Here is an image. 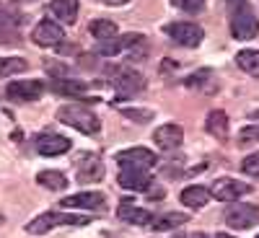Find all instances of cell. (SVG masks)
<instances>
[{"mask_svg": "<svg viewBox=\"0 0 259 238\" xmlns=\"http://www.w3.org/2000/svg\"><path fill=\"white\" fill-rule=\"evenodd\" d=\"M57 122L78 129V132H83V135H96L99 127H101L99 117L83 104H62L57 109Z\"/></svg>", "mask_w": 259, "mask_h": 238, "instance_id": "obj_1", "label": "cell"}, {"mask_svg": "<svg viewBox=\"0 0 259 238\" xmlns=\"http://www.w3.org/2000/svg\"><path fill=\"white\" fill-rule=\"evenodd\" d=\"M60 225H89V218L73 215V212H45V215H36V218L26 225V233L45 235L47 230L60 228Z\"/></svg>", "mask_w": 259, "mask_h": 238, "instance_id": "obj_2", "label": "cell"}, {"mask_svg": "<svg viewBox=\"0 0 259 238\" xmlns=\"http://www.w3.org/2000/svg\"><path fill=\"white\" fill-rule=\"evenodd\" d=\"M231 34L233 39L239 41H249L259 34V18L254 16V11L246 6V0L239 6H233V13H231Z\"/></svg>", "mask_w": 259, "mask_h": 238, "instance_id": "obj_3", "label": "cell"}, {"mask_svg": "<svg viewBox=\"0 0 259 238\" xmlns=\"http://www.w3.org/2000/svg\"><path fill=\"white\" fill-rule=\"evenodd\" d=\"M21 41V11L13 0H0V44Z\"/></svg>", "mask_w": 259, "mask_h": 238, "instance_id": "obj_4", "label": "cell"}, {"mask_svg": "<svg viewBox=\"0 0 259 238\" xmlns=\"http://www.w3.org/2000/svg\"><path fill=\"white\" fill-rule=\"evenodd\" d=\"M163 31L171 36V41H177L182 47H200L205 36L202 26L192 24V21H174V24H166Z\"/></svg>", "mask_w": 259, "mask_h": 238, "instance_id": "obj_5", "label": "cell"}, {"mask_svg": "<svg viewBox=\"0 0 259 238\" xmlns=\"http://www.w3.org/2000/svg\"><path fill=\"white\" fill-rule=\"evenodd\" d=\"M226 223L236 230H246L254 223H259V207L249 205V202H233L226 210Z\"/></svg>", "mask_w": 259, "mask_h": 238, "instance_id": "obj_6", "label": "cell"}, {"mask_svg": "<svg viewBox=\"0 0 259 238\" xmlns=\"http://www.w3.org/2000/svg\"><path fill=\"white\" fill-rule=\"evenodd\" d=\"M156 156L148 148H127L122 153H117V166L119 168H135V171H150L156 166Z\"/></svg>", "mask_w": 259, "mask_h": 238, "instance_id": "obj_7", "label": "cell"}, {"mask_svg": "<svg viewBox=\"0 0 259 238\" xmlns=\"http://www.w3.org/2000/svg\"><path fill=\"white\" fill-rule=\"evenodd\" d=\"M62 39H65V31L52 18H41L31 31V41L39 47H57V44H62Z\"/></svg>", "mask_w": 259, "mask_h": 238, "instance_id": "obj_8", "label": "cell"}, {"mask_svg": "<svg viewBox=\"0 0 259 238\" xmlns=\"http://www.w3.org/2000/svg\"><path fill=\"white\" fill-rule=\"evenodd\" d=\"M112 85H114V91H117L119 96H133V93H140V91L145 88V80H143V75H140L138 70H133V68H119V70H114V75H112Z\"/></svg>", "mask_w": 259, "mask_h": 238, "instance_id": "obj_9", "label": "cell"}, {"mask_svg": "<svg viewBox=\"0 0 259 238\" xmlns=\"http://www.w3.org/2000/svg\"><path fill=\"white\" fill-rule=\"evenodd\" d=\"M65 210H91V212H101L106 207V200L101 192H78L70 194V197L62 200Z\"/></svg>", "mask_w": 259, "mask_h": 238, "instance_id": "obj_10", "label": "cell"}, {"mask_svg": "<svg viewBox=\"0 0 259 238\" xmlns=\"http://www.w3.org/2000/svg\"><path fill=\"white\" fill-rule=\"evenodd\" d=\"M45 93V83L41 80H13L8 83L6 96L11 101H36Z\"/></svg>", "mask_w": 259, "mask_h": 238, "instance_id": "obj_11", "label": "cell"}, {"mask_svg": "<svg viewBox=\"0 0 259 238\" xmlns=\"http://www.w3.org/2000/svg\"><path fill=\"white\" fill-rule=\"evenodd\" d=\"M251 186L244 184V181H236V179H218L212 184L210 194L215 200H221V202H236L239 197H244V194H249Z\"/></svg>", "mask_w": 259, "mask_h": 238, "instance_id": "obj_12", "label": "cell"}, {"mask_svg": "<svg viewBox=\"0 0 259 238\" xmlns=\"http://www.w3.org/2000/svg\"><path fill=\"white\" fill-rule=\"evenodd\" d=\"M75 174L80 184H94L104 179V163L96 156H80L75 161Z\"/></svg>", "mask_w": 259, "mask_h": 238, "instance_id": "obj_13", "label": "cell"}, {"mask_svg": "<svg viewBox=\"0 0 259 238\" xmlns=\"http://www.w3.org/2000/svg\"><path fill=\"white\" fill-rule=\"evenodd\" d=\"M182 140H184V129L179 124H174V122L161 124L156 132H153V142L161 150H177L182 145Z\"/></svg>", "mask_w": 259, "mask_h": 238, "instance_id": "obj_14", "label": "cell"}, {"mask_svg": "<svg viewBox=\"0 0 259 238\" xmlns=\"http://www.w3.org/2000/svg\"><path fill=\"white\" fill-rule=\"evenodd\" d=\"M36 150H39V156H62V153H68L70 150V140L68 137H62V135H52V132H41L36 140H34Z\"/></svg>", "mask_w": 259, "mask_h": 238, "instance_id": "obj_15", "label": "cell"}, {"mask_svg": "<svg viewBox=\"0 0 259 238\" xmlns=\"http://www.w3.org/2000/svg\"><path fill=\"white\" fill-rule=\"evenodd\" d=\"M119 186L127 192H148L150 189V171H135V168H119L117 176Z\"/></svg>", "mask_w": 259, "mask_h": 238, "instance_id": "obj_16", "label": "cell"}, {"mask_svg": "<svg viewBox=\"0 0 259 238\" xmlns=\"http://www.w3.org/2000/svg\"><path fill=\"white\" fill-rule=\"evenodd\" d=\"M117 218L124 223H133V225H150L153 223V212L133 205V200H122L117 207Z\"/></svg>", "mask_w": 259, "mask_h": 238, "instance_id": "obj_17", "label": "cell"}, {"mask_svg": "<svg viewBox=\"0 0 259 238\" xmlns=\"http://www.w3.org/2000/svg\"><path fill=\"white\" fill-rule=\"evenodd\" d=\"M122 52H127V60L143 62L148 57V41L143 34H124L122 36Z\"/></svg>", "mask_w": 259, "mask_h": 238, "instance_id": "obj_18", "label": "cell"}, {"mask_svg": "<svg viewBox=\"0 0 259 238\" xmlns=\"http://www.w3.org/2000/svg\"><path fill=\"white\" fill-rule=\"evenodd\" d=\"M50 11L62 24H75L78 21V0H52Z\"/></svg>", "mask_w": 259, "mask_h": 238, "instance_id": "obj_19", "label": "cell"}, {"mask_svg": "<svg viewBox=\"0 0 259 238\" xmlns=\"http://www.w3.org/2000/svg\"><path fill=\"white\" fill-rule=\"evenodd\" d=\"M205 129H207L212 137L226 140V137H228V117H226V112L212 109V112L207 114V119H205Z\"/></svg>", "mask_w": 259, "mask_h": 238, "instance_id": "obj_20", "label": "cell"}, {"mask_svg": "<svg viewBox=\"0 0 259 238\" xmlns=\"http://www.w3.org/2000/svg\"><path fill=\"white\" fill-rule=\"evenodd\" d=\"M210 189H205V186H187L184 192H182V202L189 207V210H200V207H205L207 202H210Z\"/></svg>", "mask_w": 259, "mask_h": 238, "instance_id": "obj_21", "label": "cell"}, {"mask_svg": "<svg viewBox=\"0 0 259 238\" xmlns=\"http://www.w3.org/2000/svg\"><path fill=\"white\" fill-rule=\"evenodd\" d=\"M36 181L45 189H52V192H62L65 186H68V176H65L62 171H39Z\"/></svg>", "mask_w": 259, "mask_h": 238, "instance_id": "obj_22", "label": "cell"}, {"mask_svg": "<svg viewBox=\"0 0 259 238\" xmlns=\"http://www.w3.org/2000/svg\"><path fill=\"white\" fill-rule=\"evenodd\" d=\"M236 65H239L244 73L259 78V50H241L236 55Z\"/></svg>", "mask_w": 259, "mask_h": 238, "instance_id": "obj_23", "label": "cell"}, {"mask_svg": "<svg viewBox=\"0 0 259 238\" xmlns=\"http://www.w3.org/2000/svg\"><path fill=\"white\" fill-rule=\"evenodd\" d=\"M91 34L96 36V41H106V39H114L119 34L117 24L109 18H96L94 24H91Z\"/></svg>", "mask_w": 259, "mask_h": 238, "instance_id": "obj_24", "label": "cell"}, {"mask_svg": "<svg viewBox=\"0 0 259 238\" xmlns=\"http://www.w3.org/2000/svg\"><path fill=\"white\" fill-rule=\"evenodd\" d=\"M24 70H29V62L24 57H0V78H11Z\"/></svg>", "mask_w": 259, "mask_h": 238, "instance_id": "obj_25", "label": "cell"}, {"mask_svg": "<svg viewBox=\"0 0 259 238\" xmlns=\"http://www.w3.org/2000/svg\"><path fill=\"white\" fill-rule=\"evenodd\" d=\"M52 91H57V93H70V96H80V93H85V83L70 80V78H55V80H52Z\"/></svg>", "mask_w": 259, "mask_h": 238, "instance_id": "obj_26", "label": "cell"}, {"mask_svg": "<svg viewBox=\"0 0 259 238\" xmlns=\"http://www.w3.org/2000/svg\"><path fill=\"white\" fill-rule=\"evenodd\" d=\"M182 223H187V215L182 212H168V215H161V218H153V230H174L179 228Z\"/></svg>", "mask_w": 259, "mask_h": 238, "instance_id": "obj_27", "label": "cell"}, {"mask_svg": "<svg viewBox=\"0 0 259 238\" xmlns=\"http://www.w3.org/2000/svg\"><path fill=\"white\" fill-rule=\"evenodd\" d=\"M171 6H177L179 11H187V13H197L205 6V0H171Z\"/></svg>", "mask_w": 259, "mask_h": 238, "instance_id": "obj_28", "label": "cell"}, {"mask_svg": "<svg viewBox=\"0 0 259 238\" xmlns=\"http://www.w3.org/2000/svg\"><path fill=\"white\" fill-rule=\"evenodd\" d=\"M241 168H244V174H249V176H259V153L246 156L244 163H241Z\"/></svg>", "mask_w": 259, "mask_h": 238, "instance_id": "obj_29", "label": "cell"}, {"mask_svg": "<svg viewBox=\"0 0 259 238\" xmlns=\"http://www.w3.org/2000/svg\"><path fill=\"white\" fill-rule=\"evenodd\" d=\"M124 117L130 119H135V122H148V119H153V112L150 109H122Z\"/></svg>", "mask_w": 259, "mask_h": 238, "instance_id": "obj_30", "label": "cell"}, {"mask_svg": "<svg viewBox=\"0 0 259 238\" xmlns=\"http://www.w3.org/2000/svg\"><path fill=\"white\" fill-rule=\"evenodd\" d=\"M239 140H241V142H259V124L244 127L241 132H239Z\"/></svg>", "mask_w": 259, "mask_h": 238, "instance_id": "obj_31", "label": "cell"}, {"mask_svg": "<svg viewBox=\"0 0 259 238\" xmlns=\"http://www.w3.org/2000/svg\"><path fill=\"white\" fill-rule=\"evenodd\" d=\"M101 3H104V6H127L130 0H101Z\"/></svg>", "mask_w": 259, "mask_h": 238, "instance_id": "obj_32", "label": "cell"}, {"mask_svg": "<svg viewBox=\"0 0 259 238\" xmlns=\"http://www.w3.org/2000/svg\"><path fill=\"white\" fill-rule=\"evenodd\" d=\"M189 238H210V235H207V233H192Z\"/></svg>", "mask_w": 259, "mask_h": 238, "instance_id": "obj_33", "label": "cell"}, {"mask_svg": "<svg viewBox=\"0 0 259 238\" xmlns=\"http://www.w3.org/2000/svg\"><path fill=\"white\" fill-rule=\"evenodd\" d=\"M251 119H254V122H259V109H256V112H251Z\"/></svg>", "mask_w": 259, "mask_h": 238, "instance_id": "obj_34", "label": "cell"}, {"mask_svg": "<svg viewBox=\"0 0 259 238\" xmlns=\"http://www.w3.org/2000/svg\"><path fill=\"white\" fill-rule=\"evenodd\" d=\"M13 3H36V0H13Z\"/></svg>", "mask_w": 259, "mask_h": 238, "instance_id": "obj_35", "label": "cell"}, {"mask_svg": "<svg viewBox=\"0 0 259 238\" xmlns=\"http://www.w3.org/2000/svg\"><path fill=\"white\" fill-rule=\"evenodd\" d=\"M228 3H233V6H239V3H244V0H228Z\"/></svg>", "mask_w": 259, "mask_h": 238, "instance_id": "obj_36", "label": "cell"}, {"mask_svg": "<svg viewBox=\"0 0 259 238\" xmlns=\"http://www.w3.org/2000/svg\"><path fill=\"white\" fill-rule=\"evenodd\" d=\"M215 238H231V235H226V233H218V235H215Z\"/></svg>", "mask_w": 259, "mask_h": 238, "instance_id": "obj_37", "label": "cell"}, {"mask_svg": "<svg viewBox=\"0 0 259 238\" xmlns=\"http://www.w3.org/2000/svg\"><path fill=\"white\" fill-rule=\"evenodd\" d=\"M0 223H3V218H0Z\"/></svg>", "mask_w": 259, "mask_h": 238, "instance_id": "obj_38", "label": "cell"}, {"mask_svg": "<svg viewBox=\"0 0 259 238\" xmlns=\"http://www.w3.org/2000/svg\"><path fill=\"white\" fill-rule=\"evenodd\" d=\"M256 238H259V235H256Z\"/></svg>", "mask_w": 259, "mask_h": 238, "instance_id": "obj_39", "label": "cell"}]
</instances>
